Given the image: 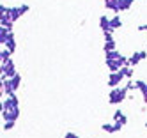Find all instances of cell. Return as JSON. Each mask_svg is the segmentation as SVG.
I'll return each instance as SVG.
<instances>
[{
	"mask_svg": "<svg viewBox=\"0 0 147 138\" xmlns=\"http://www.w3.org/2000/svg\"><path fill=\"white\" fill-rule=\"evenodd\" d=\"M0 112H2L4 122H16L20 119V99L16 94L5 96V99L0 104Z\"/></svg>",
	"mask_w": 147,
	"mask_h": 138,
	"instance_id": "cell-1",
	"label": "cell"
},
{
	"mask_svg": "<svg viewBox=\"0 0 147 138\" xmlns=\"http://www.w3.org/2000/svg\"><path fill=\"white\" fill-rule=\"evenodd\" d=\"M113 122H119V124H122V126H126L128 124V115H126L122 110H115L113 112Z\"/></svg>",
	"mask_w": 147,
	"mask_h": 138,
	"instance_id": "cell-10",
	"label": "cell"
},
{
	"mask_svg": "<svg viewBox=\"0 0 147 138\" xmlns=\"http://www.w3.org/2000/svg\"><path fill=\"white\" fill-rule=\"evenodd\" d=\"M4 48H7L9 51H16V48H18V42H16V37H14V34L11 32V36H9V39H7V42L4 44Z\"/></svg>",
	"mask_w": 147,
	"mask_h": 138,
	"instance_id": "cell-13",
	"label": "cell"
},
{
	"mask_svg": "<svg viewBox=\"0 0 147 138\" xmlns=\"http://www.w3.org/2000/svg\"><path fill=\"white\" fill-rule=\"evenodd\" d=\"M133 2H135V0H121V13H122V11H129Z\"/></svg>",
	"mask_w": 147,
	"mask_h": 138,
	"instance_id": "cell-20",
	"label": "cell"
},
{
	"mask_svg": "<svg viewBox=\"0 0 147 138\" xmlns=\"http://www.w3.org/2000/svg\"><path fill=\"white\" fill-rule=\"evenodd\" d=\"M11 55H13V51H9L7 48H2V51H0V60H2V64L11 60Z\"/></svg>",
	"mask_w": 147,
	"mask_h": 138,
	"instance_id": "cell-19",
	"label": "cell"
},
{
	"mask_svg": "<svg viewBox=\"0 0 147 138\" xmlns=\"http://www.w3.org/2000/svg\"><path fill=\"white\" fill-rule=\"evenodd\" d=\"M0 69H2V78H14L16 74H18V69H16V64L14 60H7L4 62L2 66H0Z\"/></svg>",
	"mask_w": 147,
	"mask_h": 138,
	"instance_id": "cell-3",
	"label": "cell"
},
{
	"mask_svg": "<svg viewBox=\"0 0 147 138\" xmlns=\"http://www.w3.org/2000/svg\"><path fill=\"white\" fill-rule=\"evenodd\" d=\"M11 81H13V87H14V90L18 92V89H20V85H22V74H16L14 78H11Z\"/></svg>",
	"mask_w": 147,
	"mask_h": 138,
	"instance_id": "cell-21",
	"label": "cell"
},
{
	"mask_svg": "<svg viewBox=\"0 0 147 138\" xmlns=\"http://www.w3.org/2000/svg\"><path fill=\"white\" fill-rule=\"evenodd\" d=\"M14 124H16V122H4V126H2L4 131H11L13 127H14Z\"/></svg>",
	"mask_w": 147,
	"mask_h": 138,
	"instance_id": "cell-25",
	"label": "cell"
},
{
	"mask_svg": "<svg viewBox=\"0 0 147 138\" xmlns=\"http://www.w3.org/2000/svg\"><path fill=\"white\" fill-rule=\"evenodd\" d=\"M101 129L105 133H108V135H113V133H117V127H115V124H110V122H105L101 126Z\"/></svg>",
	"mask_w": 147,
	"mask_h": 138,
	"instance_id": "cell-17",
	"label": "cell"
},
{
	"mask_svg": "<svg viewBox=\"0 0 147 138\" xmlns=\"http://www.w3.org/2000/svg\"><path fill=\"white\" fill-rule=\"evenodd\" d=\"M103 51H112L117 50V41L113 39V32H105L103 34Z\"/></svg>",
	"mask_w": 147,
	"mask_h": 138,
	"instance_id": "cell-5",
	"label": "cell"
},
{
	"mask_svg": "<svg viewBox=\"0 0 147 138\" xmlns=\"http://www.w3.org/2000/svg\"><path fill=\"white\" fill-rule=\"evenodd\" d=\"M13 25H14V21L9 18V16H2V18H0V27H4V28H7V30L13 32Z\"/></svg>",
	"mask_w": 147,
	"mask_h": 138,
	"instance_id": "cell-15",
	"label": "cell"
},
{
	"mask_svg": "<svg viewBox=\"0 0 147 138\" xmlns=\"http://www.w3.org/2000/svg\"><path fill=\"white\" fill-rule=\"evenodd\" d=\"M119 55H121V51H119V50L105 51V60H115V59H119Z\"/></svg>",
	"mask_w": 147,
	"mask_h": 138,
	"instance_id": "cell-18",
	"label": "cell"
},
{
	"mask_svg": "<svg viewBox=\"0 0 147 138\" xmlns=\"http://www.w3.org/2000/svg\"><path fill=\"white\" fill-rule=\"evenodd\" d=\"M105 64H107V67H108V71H110V73H117V71H121V69H122L119 59H115V60H105Z\"/></svg>",
	"mask_w": 147,
	"mask_h": 138,
	"instance_id": "cell-12",
	"label": "cell"
},
{
	"mask_svg": "<svg viewBox=\"0 0 147 138\" xmlns=\"http://www.w3.org/2000/svg\"><path fill=\"white\" fill-rule=\"evenodd\" d=\"M121 71L124 73V76L128 78V80H131V78H133V73H135V71H133V67H131V66H124Z\"/></svg>",
	"mask_w": 147,
	"mask_h": 138,
	"instance_id": "cell-22",
	"label": "cell"
},
{
	"mask_svg": "<svg viewBox=\"0 0 147 138\" xmlns=\"http://www.w3.org/2000/svg\"><path fill=\"white\" fill-rule=\"evenodd\" d=\"M9 36H11V30H7V28H4V27H0V42H2V46L7 42Z\"/></svg>",
	"mask_w": 147,
	"mask_h": 138,
	"instance_id": "cell-16",
	"label": "cell"
},
{
	"mask_svg": "<svg viewBox=\"0 0 147 138\" xmlns=\"http://www.w3.org/2000/svg\"><path fill=\"white\" fill-rule=\"evenodd\" d=\"M136 30H138V32H147V23H144V25H138V27H136Z\"/></svg>",
	"mask_w": 147,
	"mask_h": 138,
	"instance_id": "cell-27",
	"label": "cell"
},
{
	"mask_svg": "<svg viewBox=\"0 0 147 138\" xmlns=\"http://www.w3.org/2000/svg\"><path fill=\"white\" fill-rule=\"evenodd\" d=\"M64 138H80L76 133H73V131H67L66 135H64Z\"/></svg>",
	"mask_w": 147,
	"mask_h": 138,
	"instance_id": "cell-26",
	"label": "cell"
},
{
	"mask_svg": "<svg viewBox=\"0 0 147 138\" xmlns=\"http://www.w3.org/2000/svg\"><path fill=\"white\" fill-rule=\"evenodd\" d=\"M124 73L122 71H117V73H110L108 74V87L110 89H115V87H121V83L124 81Z\"/></svg>",
	"mask_w": 147,
	"mask_h": 138,
	"instance_id": "cell-6",
	"label": "cell"
},
{
	"mask_svg": "<svg viewBox=\"0 0 147 138\" xmlns=\"http://www.w3.org/2000/svg\"><path fill=\"white\" fill-rule=\"evenodd\" d=\"M145 59H147V50L135 51V53H131V57H129V62H128V66L135 67V66H138V64H140L142 60H145Z\"/></svg>",
	"mask_w": 147,
	"mask_h": 138,
	"instance_id": "cell-7",
	"label": "cell"
},
{
	"mask_svg": "<svg viewBox=\"0 0 147 138\" xmlns=\"http://www.w3.org/2000/svg\"><path fill=\"white\" fill-rule=\"evenodd\" d=\"M99 28H101L103 34H105V32H113V30H112V25H110V18H108L107 14L99 16Z\"/></svg>",
	"mask_w": 147,
	"mask_h": 138,
	"instance_id": "cell-9",
	"label": "cell"
},
{
	"mask_svg": "<svg viewBox=\"0 0 147 138\" xmlns=\"http://www.w3.org/2000/svg\"><path fill=\"white\" fill-rule=\"evenodd\" d=\"M128 94H129V90L126 89V85H124V87H115V89H112L110 94H108V103H110L112 106H117V104H121L122 101L128 99Z\"/></svg>",
	"mask_w": 147,
	"mask_h": 138,
	"instance_id": "cell-2",
	"label": "cell"
},
{
	"mask_svg": "<svg viewBox=\"0 0 147 138\" xmlns=\"http://www.w3.org/2000/svg\"><path fill=\"white\" fill-rule=\"evenodd\" d=\"M9 13H11V7H7V5H0V18L2 16H9Z\"/></svg>",
	"mask_w": 147,
	"mask_h": 138,
	"instance_id": "cell-23",
	"label": "cell"
},
{
	"mask_svg": "<svg viewBox=\"0 0 147 138\" xmlns=\"http://www.w3.org/2000/svg\"><path fill=\"white\" fill-rule=\"evenodd\" d=\"M110 25H112V30H113V32L119 30V28L122 27V20H121V16H119V14H113V16L110 18Z\"/></svg>",
	"mask_w": 147,
	"mask_h": 138,
	"instance_id": "cell-14",
	"label": "cell"
},
{
	"mask_svg": "<svg viewBox=\"0 0 147 138\" xmlns=\"http://www.w3.org/2000/svg\"><path fill=\"white\" fill-rule=\"evenodd\" d=\"M126 89H128L129 92L138 90V89H136V81H133V80H128V83H126Z\"/></svg>",
	"mask_w": 147,
	"mask_h": 138,
	"instance_id": "cell-24",
	"label": "cell"
},
{
	"mask_svg": "<svg viewBox=\"0 0 147 138\" xmlns=\"http://www.w3.org/2000/svg\"><path fill=\"white\" fill-rule=\"evenodd\" d=\"M136 89L142 94V99H144V104H147V81L144 80H136Z\"/></svg>",
	"mask_w": 147,
	"mask_h": 138,
	"instance_id": "cell-11",
	"label": "cell"
},
{
	"mask_svg": "<svg viewBox=\"0 0 147 138\" xmlns=\"http://www.w3.org/2000/svg\"><path fill=\"white\" fill-rule=\"evenodd\" d=\"M103 4H105V9H108L112 11V13H121V0H103Z\"/></svg>",
	"mask_w": 147,
	"mask_h": 138,
	"instance_id": "cell-8",
	"label": "cell"
},
{
	"mask_svg": "<svg viewBox=\"0 0 147 138\" xmlns=\"http://www.w3.org/2000/svg\"><path fill=\"white\" fill-rule=\"evenodd\" d=\"M30 11V5L28 4H22V5H16V7H11V13H9V18H11L14 23L22 18L25 13H28Z\"/></svg>",
	"mask_w": 147,
	"mask_h": 138,
	"instance_id": "cell-4",
	"label": "cell"
}]
</instances>
